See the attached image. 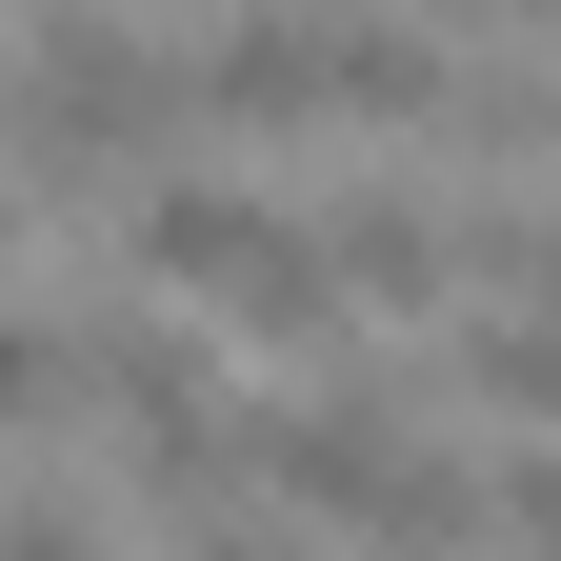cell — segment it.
<instances>
[{
	"mask_svg": "<svg viewBox=\"0 0 561 561\" xmlns=\"http://www.w3.org/2000/svg\"><path fill=\"white\" fill-rule=\"evenodd\" d=\"M21 181L41 201H81V181H140L161 140H201V81H181V41H140L121 0H41V41H21Z\"/></svg>",
	"mask_w": 561,
	"mask_h": 561,
	"instance_id": "obj_1",
	"label": "cell"
},
{
	"mask_svg": "<svg viewBox=\"0 0 561 561\" xmlns=\"http://www.w3.org/2000/svg\"><path fill=\"white\" fill-rule=\"evenodd\" d=\"M241 461L280 481V502L362 522V502H381V461H401V401H381V381H280V401H241Z\"/></svg>",
	"mask_w": 561,
	"mask_h": 561,
	"instance_id": "obj_2",
	"label": "cell"
},
{
	"mask_svg": "<svg viewBox=\"0 0 561 561\" xmlns=\"http://www.w3.org/2000/svg\"><path fill=\"white\" fill-rule=\"evenodd\" d=\"M321 241H341V280H362V321H442V301H461V221H442L421 181H362Z\"/></svg>",
	"mask_w": 561,
	"mask_h": 561,
	"instance_id": "obj_3",
	"label": "cell"
},
{
	"mask_svg": "<svg viewBox=\"0 0 561 561\" xmlns=\"http://www.w3.org/2000/svg\"><path fill=\"white\" fill-rule=\"evenodd\" d=\"M442 401H481V421H561V321H541V301L442 321Z\"/></svg>",
	"mask_w": 561,
	"mask_h": 561,
	"instance_id": "obj_4",
	"label": "cell"
},
{
	"mask_svg": "<svg viewBox=\"0 0 561 561\" xmlns=\"http://www.w3.org/2000/svg\"><path fill=\"white\" fill-rule=\"evenodd\" d=\"M60 401H81V341H60L21 280H0V421H60Z\"/></svg>",
	"mask_w": 561,
	"mask_h": 561,
	"instance_id": "obj_5",
	"label": "cell"
},
{
	"mask_svg": "<svg viewBox=\"0 0 561 561\" xmlns=\"http://www.w3.org/2000/svg\"><path fill=\"white\" fill-rule=\"evenodd\" d=\"M0 561H121L101 502H0Z\"/></svg>",
	"mask_w": 561,
	"mask_h": 561,
	"instance_id": "obj_6",
	"label": "cell"
},
{
	"mask_svg": "<svg viewBox=\"0 0 561 561\" xmlns=\"http://www.w3.org/2000/svg\"><path fill=\"white\" fill-rule=\"evenodd\" d=\"M461 140H522V161L561 181V60H541V81H502V101H461Z\"/></svg>",
	"mask_w": 561,
	"mask_h": 561,
	"instance_id": "obj_7",
	"label": "cell"
},
{
	"mask_svg": "<svg viewBox=\"0 0 561 561\" xmlns=\"http://www.w3.org/2000/svg\"><path fill=\"white\" fill-rule=\"evenodd\" d=\"M401 21H461L481 41V21H561V0H401Z\"/></svg>",
	"mask_w": 561,
	"mask_h": 561,
	"instance_id": "obj_8",
	"label": "cell"
}]
</instances>
